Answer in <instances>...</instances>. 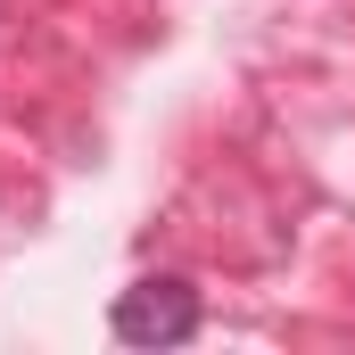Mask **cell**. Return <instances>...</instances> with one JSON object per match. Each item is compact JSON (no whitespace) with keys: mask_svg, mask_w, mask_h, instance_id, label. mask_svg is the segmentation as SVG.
<instances>
[{"mask_svg":"<svg viewBox=\"0 0 355 355\" xmlns=\"http://www.w3.org/2000/svg\"><path fill=\"white\" fill-rule=\"evenodd\" d=\"M107 322H116L124 347H182V339H198V289L182 272H149L116 297Z\"/></svg>","mask_w":355,"mask_h":355,"instance_id":"1","label":"cell"}]
</instances>
